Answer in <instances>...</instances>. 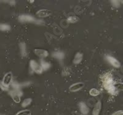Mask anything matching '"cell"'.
<instances>
[{"label": "cell", "mask_w": 123, "mask_h": 115, "mask_svg": "<svg viewBox=\"0 0 123 115\" xmlns=\"http://www.w3.org/2000/svg\"><path fill=\"white\" fill-rule=\"evenodd\" d=\"M101 82L102 85L105 88V90L107 91L108 93L111 95H116L117 94V91L115 88L113 78L112 77V75L110 72H106L103 74L100 77Z\"/></svg>", "instance_id": "6da1fadb"}, {"label": "cell", "mask_w": 123, "mask_h": 115, "mask_svg": "<svg viewBox=\"0 0 123 115\" xmlns=\"http://www.w3.org/2000/svg\"><path fill=\"white\" fill-rule=\"evenodd\" d=\"M18 20L20 22L22 23H34L37 25H42L43 23L42 20L36 19L34 17L30 15L22 14L18 16Z\"/></svg>", "instance_id": "7a4b0ae2"}, {"label": "cell", "mask_w": 123, "mask_h": 115, "mask_svg": "<svg viewBox=\"0 0 123 115\" xmlns=\"http://www.w3.org/2000/svg\"><path fill=\"white\" fill-rule=\"evenodd\" d=\"M30 67L31 70L35 73H36V74H41L43 72L40 64H39L38 62H37L34 60H30Z\"/></svg>", "instance_id": "3957f363"}, {"label": "cell", "mask_w": 123, "mask_h": 115, "mask_svg": "<svg viewBox=\"0 0 123 115\" xmlns=\"http://www.w3.org/2000/svg\"><path fill=\"white\" fill-rule=\"evenodd\" d=\"M9 94L10 96H11L13 100L16 104H18V103L20 102V101H21L20 97L23 96V93L21 90H11L9 92Z\"/></svg>", "instance_id": "277c9868"}, {"label": "cell", "mask_w": 123, "mask_h": 115, "mask_svg": "<svg viewBox=\"0 0 123 115\" xmlns=\"http://www.w3.org/2000/svg\"><path fill=\"white\" fill-rule=\"evenodd\" d=\"M105 58H106V60L108 61V62H109L111 66H113V67H115L119 68V67L121 66L120 62L117 61L115 58H114L113 56L107 55Z\"/></svg>", "instance_id": "5b68a950"}, {"label": "cell", "mask_w": 123, "mask_h": 115, "mask_svg": "<svg viewBox=\"0 0 123 115\" xmlns=\"http://www.w3.org/2000/svg\"><path fill=\"white\" fill-rule=\"evenodd\" d=\"M84 83H82V82H78V83H76L71 85L69 88V89L71 92H76L84 88Z\"/></svg>", "instance_id": "8992f818"}, {"label": "cell", "mask_w": 123, "mask_h": 115, "mask_svg": "<svg viewBox=\"0 0 123 115\" xmlns=\"http://www.w3.org/2000/svg\"><path fill=\"white\" fill-rule=\"evenodd\" d=\"M12 74L11 72H8V73L5 74V75L3 77L2 82L4 83V85H7V86H9L11 84L12 82Z\"/></svg>", "instance_id": "52a82bcc"}, {"label": "cell", "mask_w": 123, "mask_h": 115, "mask_svg": "<svg viewBox=\"0 0 123 115\" xmlns=\"http://www.w3.org/2000/svg\"><path fill=\"white\" fill-rule=\"evenodd\" d=\"M35 53L36 55H37L41 59L44 58H46L49 56V52L47 50H44V49H35Z\"/></svg>", "instance_id": "ba28073f"}, {"label": "cell", "mask_w": 123, "mask_h": 115, "mask_svg": "<svg viewBox=\"0 0 123 115\" xmlns=\"http://www.w3.org/2000/svg\"><path fill=\"white\" fill-rule=\"evenodd\" d=\"M52 14L51 11L48 9H41L37 12V15L40 18H45L49 17Z\"/></svg>", "instance_id": "9c48e42d"}, {"label": "cell", "mask_w": 123, "mask_h": 115, "mask_svg": "<svg viewBox=\"0 0 123 115\" xmlns=\"http://www.w3.org/2000/svg\"><path fill=\"white\" fill-rule=\"evenodd\" d=\"M79 108H80V112L83 115H87L89 112V108L86 104L83 102H81L79 104Z\"/></svg>", "instance_id": "30bf717a"}, {"label": "cell", "mask_w": 123, "mask_h": 115, "mask_svg": "<svg viewBox=\"0 0 123 115\" xmlns=\"http://www.w3.org/2000/svg\"><path fill=\"white\" fill-rule=\"evenodd\" d=\"M102 109V103L100 101H98L95 104L92 111V115H98L100 113Z\"/></svg>", "instance_id": "8fae6325"}, {"label": "cell", "mask_w": 123, "mask_h": 115, "mask_svg": "<svg viewBox=\"0 0 123 115\" xmlns=\"http://www.w3.org/2000/svg\"><path fill=\"white\" fill-rule=\"evenodd\" d=\"M52 57H54V58L57 59V60L61 61V60H63L65 58V54L63 51H56L53 52L52 54Z\"/></svg>", "instance_id": "7c38bea8"}, {"label": "cell", "mask_w": 123, "mask_h": 115, "mask_svg": "<svg viewBox=\"0 0 123 115\" xmlns=\"http://www.w3.org/2000/svg\"><path fill=\"white\" fill-rule=\"evenodd\" d=\"M83 55L82 53H80V52H78L75 55L74 57V59L73 60V64H75V65H78V64H80L83 60Z\"/></svg>", "instance_id": "4fadbf2b"}, {"label": "cell", "mask_w": 123, "mask_h": 115, "mask_svg": "<svg viewBox=\"0 0 123 115\" xmlns=\"http://www.w3.org/2000/svg\"><path fill=\"white\" fill-rule=\"evenodd\" d=\"M40 66L42 68L43 71H48V70L51 67V65L49 62H47V61H44L43 59H41L40 60Z\"/></svg>", "instance_id": "5bb4252c"}, {"label": "cell", "mask_w": 123, "mask_h": 115, "mask_svg": "<svg viewBox=\"0 0 123 115\" xmlns=\"http://www.w3.org/2000/svg\"><path fill=\"white\" fill-rule=\"evenodd\" d=\"M20 50V53L22 57L27 56V45L24 42H21L19 44Z\"/></svg>", "instance_id": "9a60e30c"}, {"label": "cell", "mask_w": 123, "mask_h": 115, "mask_svg": "<svg viewBox=\"0 0 123 115\" xmlns=\"http://www.w3.org/2000/svg\"><path fill=\"white\" fill-rule=\"evenodd\" d=\"M11 85L12 88L13 89L12 90H14V91L21 90V89H22L21 84L19 83H18V82L14 81V82H12L11 84Z\"/></svg>", "instance_id": "2e32d148"}, {"label": "cell", "mask_w": 123, "mask_h": 115, "mask_svg": "<svg viewBox=\"0 0 123 115\" xmlns=\"http://www.w3.org/2000/svg\"><path fill=\"white\" fill-rule=\"evenodd\" d=\"M11 26L8 24L1 23L0 24V30L2 31H8L11 30Z\"/></svg>", "instance_id": "e0dca14e"}, {"label": "cell", "mask_w": 123, "mask_h": 115, "mask_svg": "<svg viewBox=\"0 0 123 115\" xmlns=\"http://www.w3.org/2000/svg\"><path fill=\"white\" fill-rule=\"evenodd\" d=\"M31 102H32V99L31 98L25 99L24 101L22 102V107L23 108H26L28 106H29Z\"/></svg>", "instance_id": "ac0fdd59"}, {"label": "cell", "mask_w": 123, "mask_h": 115, "mask_svg": "<svg viewBox=\"0 0 123 115\" xmlns=\"http://www.w3.org/2000/svg\"><path fill=\"white\" fill-rule=\"evenodd\" d=\"M100 93V92L95 88H92L89 91V94L92 96H94V97L98 96Z\"/></svg>", "instance_id": "d6986e66"}, {"label": "cell", "mask_w": 123, "mask_h": 115, "mask_svg": "<svg viewBox=\"0 0 123 115\" xmlns=\"http://www.w3.org/2000/svg\"><path fill=\"white\" fill-rule=\"evenodd\" d=\"M78 20V18L74 16H70L67 18V22L70 23H74L77 22Z\"/></svg>", "instance_id": "ffe728a7"}, {"label": "cell", "mask_w": 123, "mask_h": 115, "mask_svg": "<svg viewBox=\"0 0 123 115\" xmlns=\"http://www.w3.org/2000/svg\"><path fill=\"white\" fill-rule=\"evenodd\" d=\"M30 110H24L20 111L15 115H30Z\"/></svg>", "instance_id": "44dd1931"}, {"label": "cell", "mask_w": 123, "mask_h": 115, "mask_svg": "<svg viewBox=\"0 0 123 115\" xmlns=\"http://www.w3.org/2000/svg\"><path fill=\"white\" fill-rule=\"evenodd\" d=\"M111 3L112 6H113L115 7H119V6H120V4H121V2L120 1H117V0H112L111 1Z\"/></svg>", "instance_id": "7402d4cb"}, {"label": "cell", "mask_w": 123, "mask_h": 115, "mask_svg": "<svg viewBox=\"0 0 123 115\" xmlns=\"http://www.w3.org/2000/svg\"><path fill=\"white\" fill-rule=\"evenodd\" d=\"M9 86H7V85H4V83L2 82V81H0V88L3 91H8Z\"/></svg>", "instance_id": "603a6c76"}, {"label": "cell", "mask_w": 123, "mask_h": 115, "mask_svg": "<svg viewBox=\"0 0 123 115\" xmlns=\"http://www.w3.org/2000/svg\"><path fill=\"white\" fill-rule=\"evenodd\" d=\"M114 86H115V88L117 91H118V90L123 91V83H116V84L114 85Z\"/></svg>", "instance_id": "cb8c5ba5"}, {"label": "cell", "mask_w": 123, "mask_h": 115, "mask_svg": "<svg viewBox=\"0 0 123 115\" xmlns=\"http://www.w3.org/2000/svg\"><path fill=\"white\" fill-rule=\"evenodd\" d=\"M21 84V87H27V86H29L31 84V83L30 82H24V83H20Z\"/></svg>", "instance_id": "d4e9b609"}, {"label": "cell", "mask_w": 123, "mask_h": 115, "mask_svg": "<svg viewBox=\"0 0 123 115\" xmlns=\"http://www.w3.org/2000/svg\"><path fill=\"white\" fill-rule=\"evenodd\" d=\"M111 115H123V110H118V111L113 113Z\"/></svg>", "instance_id": "484cf974"}, {"label": "cell", "mask_w": 123, "mask_h": 115, "mask_svg": "<svg viewBox=\"0 0 123 115\" xmlns=\"http://www.w3.org/2000/svg\"><path fill=\"white\" fill-rule=\"evenodd\" d=\"M15 3V1H10V4H11V5H14Z\"/></svg>", "instance_id": "4316f807"}, {"label": "cell", "mask_w": 123, "mask_h": 115, "mask_svg": "<svg viewBox=\"0 0 123 115\" xmlns=\"http://www.w3.org/2000/svg\"><path fill=\"white\" fill-rule=\"evenodd\" d=\"M121 3H123V1H120Z\"/></svg>", "instance_id": "83f0119b"}]
</instances>
